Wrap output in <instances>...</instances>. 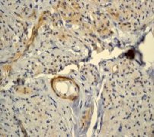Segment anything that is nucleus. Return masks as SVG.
Wrapping results in <instances>:
<instances>
[{
    "instance_id": "f257e3e1",
    "label": "nucleus",
    "mask_w": 154,
    "mask_h": 137,
    "mask_svg": "<svg viewBox=\"0 0 154 137\" xmlns=\"http://www.w3.org/2000/svg\"><path fill=\"white\" fill-rule=\"evenodd\" d=\"M53 88L57 94L63 98H74L78 95V86L72 80L57 78L52 82Z\"/></svg>"
}]
</instances>
